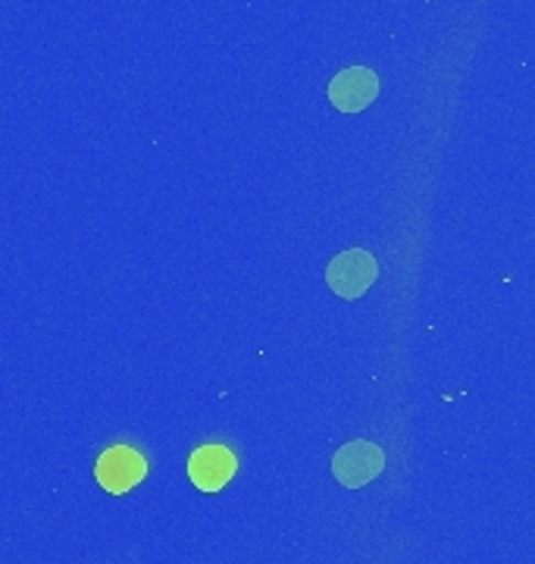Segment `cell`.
I'll return each mask as SVG.
<instances>
[{
	"label": "cell",
	"mask_w": 535,
	"mask_h": 564,
	"mask_svg": "<svg viewBox=\"0 0 535 564\" xmlns=\"http://www.w3.org/2000/svg\"><path fill=\"white\" fill-rule=\"evenodd\" d=\"M379 263L367 248H348L336 254L326 267V285L336 292L338 299L354 302L360 295H367V289L376 282Z\"/></svg>",
	"instance_id": "obj_1"
},
{
	"label": "cell",
	"mask_w": 535,
	"mask_h": 564,
	"mask_svg": "<svg viewBox=\"0 0 535 564\" xmlns=\"http://www.w3.org/2000/svg\"><path fill=\"white\" fill-rule=\"evenodd\" d=\"M385 470V452L370 440H351L332 455V474L345 489H363Z\"/></svg>",
	"instance_id": "obj_2"
},
{
	"label": "cell",
	"mask_w": 535,
	"mask_h": 564,
	"mask_svg": "<svg viewBox=\"0 0 535 564\" xmlns=\"http://www.w3.org/2000/svg\"><path fill=\"white\" fill-rule=\"evenodd\" d=\"M144 474H148V464H144V458H141L135 448H129V445H113V448H107L98 458V467H95L98 484L103 486L107 492H113V496H122V492L135 489V486L144 480Z\"/></svg>",
	"instance_id": "obj_3"
},
{
	"label": "cell",
	"mask_w": 535,
	"mask_h": 564,
	"mask_svg": "<svg viewBox=\"0 0 535 564\" xmlns=\"http://www.w3.org/2000/svg\"><path fill=\"white\" fill-rule=\"evenodd\" d=\"M326 95H329V101L336 104V110H341V113H360V110H367L370 104L376 101V73L367 69V66H348V69H341L336 79L329 82Z\"/></svg>",
	"instance_id": "obj_4"
},
{
	"label": "cell",
	"mask_w": 535,
	"mask_h": 564,
	"mask_svg": "<svg viewBox=\"0 0 535 564\" xmlns=\"http://www.w3.org/2000/svg\"><path fill=\"white\" fill-rule=\"evenodd\" d=\"M188 477L200 492H219L236 477V455L226 445H200L188 458Z\"/></svg>",
	"instance_id": "obj_5"
}]
</instances>
